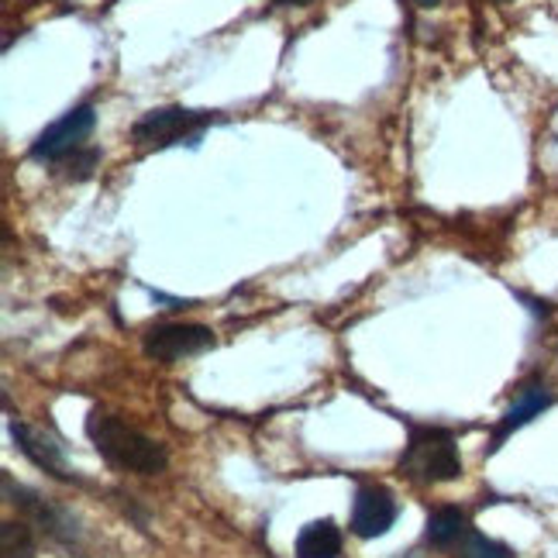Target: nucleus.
I'll return each instance as SVG.
<instances>
[{"label":"nucleus","mask_w":558,"mask_h":558,"mask_svg":"<svg viewBox=\"0 0 558 558\" xmlns=\"http://www.w3.org/2000/svg\"><path fill=\"white\" fill-rule=\"evenodd\" d=\"M97 128V111L94 104H80L73 111H66L59 121H52L46 132L32 142V159L38 162H62L73 153H80L83 142L94 135Z\"/></svg>","instance_id":"20e7f679"},{"label":"nucleus","mask_w":558,"mask_h":558,"mask_svg":"<svg viewBox=\"0 0 558 558\" xmlns=\"http://www.w3.org/2000/svg\"><path fill=\"white\" fill-rule=\"evenodd\" d=\"M214 345H218V338L204 325H156L142 338L145 355L156 362H177L186 355H201Z\"/></svg>","instance_id":"39448f33"},{"label":"nucleus","mask_w":558,"mask_h":558,"mask_svg":"<svg viewBox=\"0 0 558 558\" xmlns=\"http://www.w3.org/2000/svg\"><path fill=\"white\" fill-rule=\"evenodd\" d=\"M465 534V510L462 507H438L424 527V542L432 548H452Z\"/></svg>","instance_id":"9b49d317"},{"label":"nucleus","mask_w":558,"mask_h":558,"mask_svg":"<svg viewBox=\"0 0 558 558\" xmlns=\"http://www.w3.org/2000/svg\"><path fill=\"white\" fill-rule=\"evenodd\" d=\"M411 4H414V8H421V11H432V8H438V4H441V0H411Z\"/></svg>","instance_id":"2eb2a0df"},{"label":"nucleus","mask_w":558,"mask_h":558,"mask_svg":"<svg viewBox=\"0 0 558 558\" xmlns=\"http://www.w3.org/2000/svg\"><path fill=\"white\" fill-rule=\"evenodd\" d=\"M400 472L414 483H452L462 476V459L456 435L445 427H411L400 456Z\"/></svg>","instance_id":"f03ea898"},{"label":"nucleus","mask_w":558,"mask_h":558,"mask_svg":"<svg viewBox=\"0 0 558 558\" xmlns=\"http://www.w3.org/2000/svg\"><path fill=\"white\" fill-rule=\"evenodd\" d=\"M87 438L94 441L97 452L128 472H138V476H156L169 465V452L166 445L142 435L138 427L124 424L114 414H104V411H90L87 417Z\"/></svg>","instance_id":"f257e3e1"},{"label":"nucleus","mask_w":558,"mask_h":558,"mask_svg":"<svg viewBox=\"0 0 558 558\" xmlns=\"http://www.w3.org/2000/svg\"><path fill=\"white\" fill-rule=\"evenodd\" d=\"M551 403H555V397L548 393V386H542V383L524 386V390L518 393V400H513V403L507 407V411H504V417H500V424H497V432H493V438H489V452H497V448H500L513 432H521L524 424H531L534 417H542Z\"/></svg>","instance_id":"0eeeda50"},{"label":"nucleus","mask_w":558,"mask_h":558,"mask_svg":"<svg viewBox=\"0 0 558 558\" xmlns=\"http://www.w3.org/2000/svg\"><path fill=\"white\" fill-rule=\"evenodd\" d=\"M0 538H4V558H35V534L25 521H8Z\"/></svg>","instance_id":"f8f14e48"},{"label":"nucleus","mask_w":558,"mask_h":558,"mask_svg":"<svg viewBox=\"0 0 558 558\" xmlns=\"http://www.w3.org/2000/svg\"><path fill=\"white\" fill-rule=\"evenodd\" d=\"M4 493H8V504L21 507L25 513H32V521L41 527V531H49L52 538H73V518L70 513H62L59 507L46 504L38 497V493L25 489V486H14V480L4 472Z\"/></svg>","instance_id":"1a4fd4ad"},{"label":"nucleus","mask_w":558,"mask_h":558,"mask_svg":"<svg viewBox=\"0 0 558 558\" xmlns=\"http://www.w3.org/2000/svg\"><path fill=\"white\" fill-rule=\"evenodd\" d=\"M276 4H283V8H304V4H311V0H276Z\"/></svg>","instance_id":"dca6fc26"},{"label":"nucleus","mask_w":558,"mask_h":558,"mask_svg":"<svg viewBox=\"0 0 558 558\" xmlns=\"http://www.w3.org/2000/svg\"><path fill=\"white\" fill-rule=\"evenodd\" d=\"M497 4H510V0H497Z\"/></svg>","instance_id":"f3484780"},{"label":"nucleus","mask_w":558,"mask_h":558,"mask_svg":"<svg viewBox=\"0 0 558 558\" xmlns=\"http://www.w3.org/2000/svg\"><path fill=\"white\" fill-rule=\"evenodd\" d=\"M100 162V153L97 148H80L70 159H62V169H66L70 180H90L94 177V166Z\"/></svg>","instance_id":"4468645a"},{"label":"nucleus","mask_w":558,"mask_h":558,"mask_svg":"<svg viewBox=\"0 0 558 558\" xmlns=\"http://www.w3.org/2000/svg\"><path fill=\"white\" fill-rule=\"evenodd\" d=\"M459 558H513V551L504 542H493L486 534H465V542L459 548Z\"/></svg>","instance_id":"ddd939ff"},{"label":"nucleus","mask_w":558,"mask_h":558,"mask_svg":"<svg viewBox=\"0 0 558 558\" xmlns=\"http://www.w3.org/2000/svg\"><path fill=\"white\" fill-rule=\"evenodd\" d=\"M11 435H14V441H17L21 452H25L38 469H46L49 476H56V480H62V483L76 480L73 472H70V465H66V459H62V448H59L49 435L35 432V427H28L25 421H11Z\"/></svg>","instance_id":"6e6552de"},{"label":"nucleus","mask_w":558,"mask_h":558,"mask_svg":"<svg viewBox=\"0 0 558 558\" xmlns=\"http://www.w3.org/2000/svg\"><path fill=\"white\" fill-rule=\"evenodd\" d=\"M397 513H400V507L390 489L362 486L352 504V531L359 538H383V534L397 524Z\"/></svg>","instance_id":"423d86ee"},{"label":"nucleus","mask_w":558,"mask_h":558,"mask_svg":"<svg viewBox=\"0 0 558 558\" xmlns=\"http://www.w3.org/2000/svg\"><path fill=\"white\" fill-rule=\"evenodd\" d=\"M221 121L214 111H190V107H156L135 121L132 138L138 148H169V145H190L197 148L204 128Z\"/></svg>","instance_id":"7ed1b4c3"},{"label":"nucleus","mask_w":558,"mask_h":558,"mask_svg":"<svg viewBox=\"0 0 558 558\" xmlns=\"http://www.w3.org/2000/svg\"><path fill=\"white\" fill-rule=\"evenodd\" d=\"M341 555V527L335 521H311L296 534V558H338Z\"/></svg>","instance_id":"9d476101"}]
</instances>
